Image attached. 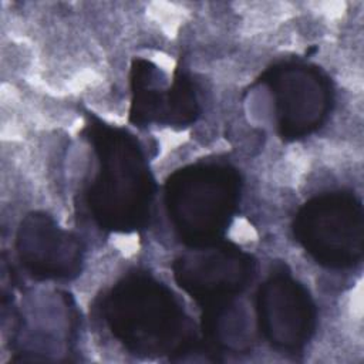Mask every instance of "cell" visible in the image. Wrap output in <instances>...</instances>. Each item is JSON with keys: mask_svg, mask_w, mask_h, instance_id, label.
<instances>
[{"mask_svg": "<svg viewBox=\"0 0 364 364\" xmlns=\"http://www.w3.org/2000/svg\"><path fill=\"white\" fill-rule=\"evenodd\" d=\"M260 330L272 344L286 350L300 348L311 336L316 309L307 290L290 274H272L257 293Z\"/></svg>", "mask_w": 364, "mask_h": 364, "instance_id": "7", "label": "cell"}, {"mask_svg": "<svg viewBox=\"0 0 364 364\" xmlns=\"http://www.w3.org/2000/svg\"><path fill=\"white\" fill-rule=\"evenodd\" d=\"M98 173L88 189V206L105 229L129 232L149 216L154 181L135 139L124 131L92 129Z\"/></svg>", "mask_w": 364, "mask_h": 364, "instance_id": "1", "label": "cell"}, {"mask_svg": "<svg viewBox=\"0 0 364 364\" xmlns=\"http://www.w3.org/2000/svg\"><path fill=\"white\" fill-rule=\"evenodd\" d=\"M104 310L112 334L136 353H176L182 347L188 330L183 310L165 286L149 277L119 282Z\"/></svg>", "mask_w": 364, "mask_h": 364, "instance_id": "2", "label": "cell"}, {"mask_svg": "<svg viewBox=\"0 0 364 364\" xmlns=\"http://www.w3.org/2000/svg\"><path fill=\"white\" fill-rule=\"evenodd\" d=\"M239 193L235 169L213 164L188 166L166 185L168 213L185 243L210 245L229 225Z\"/></svg>", "mask_w": 364, "mask_h": 364, "instance_id": "3", "label": "cell"}, {"mask_svg": "<svg viewBox=\"0 0 364 364\" xmlns=\"http://www.w3.org/2000/svg\"><path fill=\"white\" fill-rule=\"evenodd\" d=\"M17 246L26 267L40 279H70L78 273L82 262L77 237L41 213H34L21 223Z\"/></svg>", "mask_w": 364, "mask_h": 364, "instance_id": "8", "label": "cell"}, {"mask_svg": "<svg viewBox=\"0 0 364 364\" xmlns=\"http://www.w3.org/2000/svg\"><path fill=\"white\" fill-rule=\"evenodd\" d=\"M277 117V129L286 139H297L317 129L331 105L327 77L313 65L286 63L264 74Z\"/></svg>", "mask_w": 364, "mask_h": 364, "instance_id": "5", "label": "cell"}, {"mask_svg": "<svg viewBox=\"0 0 364 364\" xmlns=\"http://www.w3.org/2000/svg\"><path fill=\"white\" fill-rule=\"evenodd\" d=\"M132 108L135 124L166 122L189 124L198 114L196 100L189 82L179 77L171 88H164V80L155 65L139 60L132 68Z\"/></svg>", "mask_w": 364, "mask_h": 364, "instance_id": "9", "label": "cell"}, {"mask_svg": "<svg viewBox=\"0 0 364 364\" xmlns=\"http://www.w3.org/2000/svg\"><path fill=\"white\" fill-rule=\"evenodd\" d=\"M179 286L210 311L230 306L253 274L250 256L229 245H205L173 266Z\"/></svg>", "mask_w": 364, "mask_h": 364, "instance_id": "6", "label": "cell"}, {"mask_svg": "<svg viewBox=\"0 0 364 364\" xmlns=\"http://www.w3.org/2000/svg\"><path fill=\"white\" fill-rule=\"evenodd\" d=\"M294 236L311 257L331 269L351 267L363 255V206L351 193L313 198L297 213Z\"/></svg>", "mask_w": 364, "mask_h": 364, "instance_id": "4", "label": "cell"}]
</instances>
